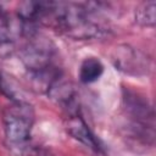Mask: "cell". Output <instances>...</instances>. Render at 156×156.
I'll return each instance as SVG.
<instances>
[{
	"instance_id": "6da1fadb",
	"label": "cell",
	"mask_w": 156,
	"mask_h": 156,
	"mask_svg": "<svg viewBox=\"0 0 156 156\" xmlns=\"http://www.w3.org/2000/svg\"><path fill=\"white\" fill-rule=\"evenodd\" d=\"M102 2H52L45 24L79 40L101 38L108 28L101 21Z\"/></svg>"
},
{
	"instance_id": "8fae6325",
	"label": "cell",
	"mask_w": 156,
	"mask_h": 156,
	"mask_svg": "<svg viewBox=\"0 0 156 156\" xmlns=\"http://www.w3.org/2000/svg\"><path fill=\"white\" fill-rule=\"evenodd\" d=\"M135 21L143 27H154L156 23V2L146 1L135 10Z\"/></svg>"
},
{
	"instance_id": "ba28073f",
	"label": "cell",
	"mask_w": 156,
	"mask_h": 156,
	"mask_svg": "<svg viewBox=\"0 0 156 156\" xmlns=\"http://www.w3.org/2000/svg\"><path fill=\"white\" fill-rule=\"evenodd\" d=\"M104 72V65L96 57H87L79 68V79L80 82L89 84L98 80Z\"/></svg>"
},
{
	"instance_id": "5b68a950",
	"label": "cell",
	"mask_w": 156,
	"mask_h": 156,
	"mask_svg": "<svg viewBox=\"0 0 156 156\" xmlns=\"http://www.w3.org/2000/svg\"><path fill=\"white\" fill-rule=\"evenodd\" d=\"M123 101L127 112L134 118L136 124H141L143 127L147 128H154V111L147 100L139 96L134 91L124 90Z\"/></svg>"
},
{
	"instance_id": "277c9868",
	"label": "cell",
	"mask_w": 156,
	"mask_h": 156,
	"mask_svg": "<svg viewBox=\"0 0 156 156\" xmlns=\"http://www.w3.org/2000/svg\"><path fill=\"white\" fill-rule=\"evenodd\" d=\"M112 61L117 69L127 74L140 76L149 72L150 60L138 49L123 44L118 45L113 50Z\"/></svg>"
},
{
	"instance_id": "7a4b0ae2",
	"label": "cell",
	"mask_w": 156,
	"mask_h": 156,
	"mask_svg": "<svg viewBox=\"0 0 156 156\" xmlns=\"http://www.w3.org/2000/svg\"><path fill=\"white\" fill-rule=\"evenodd\" d=\"M4 132L11 146L24 145L34 123V110L27 101H11L2 111Z\"/></svg>"
},
{
	"instance_id": "9c48e42d",
	"label": "cell",
	"mask_w": 156,
	"mask_h": 156,
	"mask_svg": "<svg viewBox=\"0 0 156 156\" xmlns=\"http://www.w3.org/2000/svg\"><path fill=\"white\" fill-rule=\"evenodd\" d=\"M0 91L11 101H26L23 99V90L16 80L0 68Z\"/></svg>"
},
{
	"instance_id": "3957f363",
	"label": "cell",
	"mask_w": 156,
	"mask_h": 156,
	"mask_svg": "<svg viewBox=\"0 0 156 156\" xmlns=\"http://www.w3.org/2000/svg\"><path fill=\"white\" fill-rule=\"evenodd\" d=\"M55 49V45L49 39L32 35L21 51V60L28 73L43 71L54 66L52 60L56 52Z\"/></svg>"
},
{
	"instance_id": "8992f818",
	"label": "cell",
	"mask_w": 156,
	"mask_h": 156,
	"mask_svg": "<svg viewBox=\"0 0 156 156\" xmlns=\"http://www.w3.org/2000/svg\"><path fill=\"white\" fill-rule=\"evenodd\" d=\"M49 98L56 102L62 108L67 110L69 112V116L78 115V101H77V91L74 89V85L71 82L63 80L62 76L52 83L50 89L46 93Z\"/></svg>"
},
{
	"instance_id": "7c38bea8",
	"label": "cell",
	"mask_w": 156,
	"mask_h": 156,
	"mask_svg": "<svg viewBox=\"0 0 156 156\" xmlns=\"http://www.w3.org/2000/svg\"><path fill=\"white\" fill-rule=\"evenodd\" d=\"M17 147H21L20 156H50L45 150L39 147H26V144Z\"/></svg>"
},
{
	"instance_id": "52a82bcc",
	"label": "cell",
	"mask_w": 156,
	"mask_h": 156,
	"mask_svg": "<svg viewBox=\"0 0 156 156\" xmlns=\"http://www.w3.org/2000/svg\"><path fill=\"white\" fill-rule=\"evenodd\" d=\"M66 129L73 139L84 144L89 149H91L96 152H99L101 150L99 140L95 138V135L91 133V130L88 128L87 123L79 115H73V116L68 117L67 123H66Z\"/></svg>"
},
{
	"instance_id": "30bf717a",
	"label": "cell",
	"mask_w": 156,
	"mask_h": 156,
	"mask_svg": "<svg viewBox=\"0 0 156 156\" xmlns=\"http://www.w3.org/2000/svg\"><path fill=\"white\" fill-rule=\"evenodd\" d=\"M21 30L13 23V21L4 11L0 10V46L10 45L15 39L16 34H20Z\"/></svg>"
}]
</instances>
